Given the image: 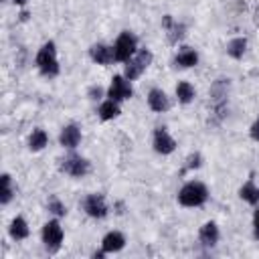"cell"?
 Segmentation results:
<instances>
[{"label":"cell","mask_w":259,"mask_h":259,"mask_svg":"<svg viewBox=\"0 0 259 259\" xmlns=\"http://www.w3.org/2000/svg\"><path fill=\"white\" fill-rule=\"evenodd\" d=\"M150 63H152V53L146 51V49L140 51L134 59L127 61V65H125V77H127V79H136V77H140L142 71H144Z\"/></svg>","instance_id":"5b68a950"},{"label":"cell","mask_w":259,"mask_h":259,"mask_svg":"<svg viewBox=\"0 0 259 259\" xmlns=\"http://www.w3.org/2000/svg\"><path fill=\"white\" fill-rule=\"evenodd\" d=\"M12 198V186H10V176L8 174H4L2 176V204H6L8 200Z\"/></svg>","instance_id":"7402d4cb"},{"label":"cell","mask_w":259,"mask_h":259,"mask_svg":"<svg viewBox=\"0 0 259 259\" xmlns=\"http://www.w3.org/2000/svg\"><path fill=\"white\" fill-rule=\"evenodd\" d=\"M148 103H150V107L154 111H166L168 105H170L168 103V97H166V93L162 89H152L150 95H148Z\"/></svg>","instance_id":"7c38bea8"},{"label":"cell","mask_w":259,"mask_h":259,"mask_svg":"<svg viewBox=\"0 0 259 259\" xmlns=\"http://www.w3.org/2000/svg\"><path fill=\"white\" fill-rule=\"evenodd\" d=\"M134 53H136V36L132 32H121L113 47L115 61H130Z\"/></svg>","instance_id":"3957f363"},{"label":"cell","mask_w":259,"mask_h":259,"mask_svg":"<svg viewBox=\"0 0 259 259\" xmlns=\"http://www.w3.org/2000/svg\"><path fill=\"white\" fill-rule=\"evenodd\" d=\"M12 2H14V4H24L26 0H12Z\"/></svg>","instance_id":"f1b7e54d"},{"label":"cell","mask_w":259,"mask_h":259,"mask_svg":"<svg viewBox=\"0 0 259 259\" xmlns=\"http://www.w3.org/2000/svg\"><path fill=\"white\" fill-rule=\"evenodd\" d=\"M99 95H101V89H99V87H93V89H91V97H93V99H97Z\"/></svg>","instance_id":"83f0119b"},{"label":"cell","mask_w":259,"mask_h":259,"mask_svg":"<svg viewBox=\"0 0 259 259\" xmlns=\"http://www.w3.org/2000/svg\"><path fill=\"white\" fill-rule=\"evenodd\" d=\"M109 97L113 101H123L132 97V87L123 77H113L111 85H109Z\"/></svg>","instance_id":"52a82bcc"},{"label":"cell","mask_w":259,"mask_h":259,"mask_svg":"<svg viewBox=\"0 0 259 259\" xmlns=\"http://www.w3.org/2000/svg\"><path fill=\"white\" fill-rule=\"evenodd\" d=\"M176 95H178V99H180L182 103H190V101L194 99V87H192L190 83L182 81V83L176 85Z\"/></svg>","instance_id":"ac0fdd59"},{"label":"cell","mask_w":259,"mask_h":259,"mask_svg":"<svg viewBox=\"0 0 259 259\" xmlns=\"http://www.w3.org/2000/svg\"><path fill=\"white\" fill-rule=\"evenodd\" d=\"M219 241V229H217V225L214 223H206V225H202V229H200V243L202 245H214Z\"/></svg>","instance_id":"5bb4252c"},{"label":"cell","mask_w":259,"mask_h":259,"mask_svg":"<svg viewBox=\"0 0 259 259\" xmlns=\"http://www.w3.org/2000/svg\"><path fill=\"white\" fill-rule=\"evenodd\" d=\"M89 53H91V59H93L95 63H99V65H107V63H111V61L115 59L113 49H109V47H105V45H93Z\"/></svg>","instance_id":"30bf717a"},{"label":"cell","mask_w":259,"mask_h":259,"mask_svg":"<svg viewBox=\"0 0 259 259\" xmlns=\"http://www.w3.org/2000/svg\"><path fill=\"white\" fill-rule=\"evenodd\" d=\"M42 241H45V247L49 249V253H55L59 251L61 247V241H63V229L57 221H49L42 229Z\"/></svg>","instance_id":"277c9868"},{"label":"cell","mask_w":259,"mask_h":259,"mask_svg":"<svg viewBox=\"0 0 259 259\" xmlns=\"http://www.w3.org/2000/svg\"><path fill=\"white\" fill-rule=\"evenodd\" d=\"M239 194H241V198L247 200L249 204H257V202H259V188H257L253 182H247V184L239 190Z\"/></svg>","instance_id":"2e32d148"},{"label":"cell","mask_w":259,"mask_h":259,"mask_svg":"<svg viewBox=\"0 0 259 259\" xmlns=\"http://www.w3.org/2000/svg\"><path fill=\"white\" fill-rule=\"evenodd\" d=\"M245 47H247V40L245 38H233L229 42V47H227V53L231 57H235V59H241L243 53H245Z\"/></svg>","instance_id":"d6986e66"},{"label":"cell","mask_w":259,"mask_h":259,"mask_svg":"<svg viewBox=\"0 0 259 259\" xmlns=\"http://www.w3.org/2000/svg\"><path fill=\"white\" fill-rule=\"evenodd\" d=\"M61 170L71 174V176H85L89 172V162L83 160L81 156H69L67 160H63Z\"/></svg>","instance_id":"8992f818"},{"label":"cell","mask_w":259,"mask_h":259,"mask_svg":"<svg viewBox=\"0 0 259 259\" xmlns=\"http://www.w3.org/2000/svg\"><path fill=\"white\" fill-rule=\"evenodd\" d=\"M251 138L259 142V117H257V119H255V123L251 125Z\"/></svg>","instance_id":"484cf974"},{"label":"cell","mask_w":259,"mask_h":259,"mask_svg":"<svg viewBox=\"0 0 259 259\" xmlns=\"http://www.w3.org/2000/svg\"><path fill=\"white\" fill-rule=\"evenodd\" d=\"M182 30H184V28H182L180 24L172 26V28H170V40H172V42H176V40H178V38L182 36Z\"/></svg>","instance_id":"cb8c5ba5"},{"label":"cell","mask_w":259,"mask_h":259,"mask_svg":"<svg viewBox=\"0 0 259 259\" xmlns=\"http://www.w3.org/2000/svg\"><path fill=\"white\" fill-rule=\"evenodd\" d=\"M59 140H61V146H65V148H75V146L79 144V140H81V132H79L77 125H67V127H63Z\"/></svg>","instance_id":"8fae6325"},{"label":"cell","mask_w":259,"mask_h":259,"mask_svg":"<svg viewBox=\"0 0 259 259\" xmlns=\"http://www.w3.org/2000/svg\"><path fill=\"white\" fill-rule=\"evenodd\" d=\"M10 235L14 237V239H24L26 235H28V227H26V223H24V219H14L12 221V225H10Z\"/></svg>","instance_id":"ffe728a7"},{"label":"cell","mask_w":259,"mask_h":259,"mask_svg":"<svg viewBox=\"0 0 259 259\" xmlns=\"http://www.w3.org/2000/svg\"><path fill=\"white\" fill-rule=\"evenodd\" d=\"M253 225H255V237H259V210L255 212V219H253Z\"/></svg>","instance_id":"4316f807"},{"label":"cell","mask_w":259,"mask_h":259,"mask_svg":"<svg viewBox=\"0 0 259 259\" xmlns=\"http://www.w3.org/2000/svg\"><path fill=\"white\" fill-rule=\"evenodd\" d=\"M49 210H51V212H55V214H59V217H63V214L67 212V208H65L57 198H53V200L49 202Z\"/></svg>","instance_id":"603a6c76"},{"label":"cell","mask_w":259,"mask_h":259,"mask_svg":"<svg viewBox=\"0 0 259 259\" xmlns=\"http://www.w3.org/2000/svg\"><path fill=\"white\" fill-rule=\"evenodd\" d=\"M47 134L42 132V130H34L32 132V136H30V140H28V144H30V150H42L45 146H47Z\"/></svg>","instance_id":"44dd1931"},{"label":"cell","mask_w":259,"mask_h":259,"mask_svg":"<svg viewBox=\"0 0 259 259\" xmlns=\"http://www.w3.org/2000/svg\"><path fill=\"white\" fill-rule=\"evenodd\" d=\"M206 196H208V192H206L204 184H200V182H188V184L182 186V190L178 194V200L184 206H198V204H202L206 200Z\"/></svg>","instance_id":"7a4b0ae2"},{"label":"cell","mask_w":259,"mask_h":259,"mask_svg":"<svg viewBox=\"0 0 259 259\" xmlns=\"http://www.w3.org/2000/svg\"><path fill=\"white\" fill-rule=\"evenodd\" d=\"M176 65H180V67H194L196 65V61H198V55H196V51H192V49H182L178 55H176Z\"/></svg>","instance_id":"9a60e30c"},{"label":"cell","mask_w":259,"mask_h":259,"mask_svg":"<svg viewBox=\"0 0 259 259\" xmlns=\"http://www.w3.org/2000/svg\"><path fill=\"white\" fill-rule=\"evenodd\" d=\"M117 115H119L117 101L109 99V101L101 103V107H99V117H101V119H113V117H117Z\"/></svg>","instance_id":"e0dca14e"},{"label":"cell","mask_w":259,"mask_h":259,"mask_svg":"<svg viewBox=\"0 0 259 259\" xmlns=\"http://www.w3.org/2000/svg\"><path fill=\"white\" fill-rule=\"evenodd\" d=\"M125 245V239H123V235L121 233H107L105 237H103V251L105 253H113V251H119L121 247Z\"/></svg>","instance_id":"4fadbf2b"},{"label":"cell","mask_w":259,"mask_h":259,"mask_svg":"<svg viewBox=\"0 0 259 259\" xmlns=\"http://www.w3.org/2000/svg\"><path fill=\"white\" fill-rule=\"evenodd\" d=\"M198 166H200V156H198V154L190 156V158H188V168H198Z\"/></svg>","instance_id":"d4e9b609"},{"label":"cell","mask_w":259,"mask_h":259,"mask_svg":"<svg viewBox=\"0 0 259 259\" xmlns=\"http://www.w3.org/2000/svg\"><path fill=\"white\" fill-rule=\"evenodd\" d=\"M36 65L40 69L42 75L47 77H55L59 73V63H57V51H55V42H47L42 45V49L36 55Z\"/></svg>","instance_id":"6da1fadb"},{"label":"cell","mask_w":259,"mask_h":259,"mask_svg":"<svg viewBox=\"0 0 259 259\" xmlns=\"http://www.w3.org/2000/svg\"><path fill=\"white\" fill-rule=\"evenodd\" d=\"M154 148H156V152H160V154H170V152L176 148V142L168 136V132H166L164 127H158L156 134H154Z\"/></svg>","instance_id":"ba28073f"},{"label":"cell","mask_w":259,"mask_h":259,"mask_svg":"<svg viewBox=\"0 0 259 259\" xmlns=\"http://www.w3.org/2000/svg\"><path fill=\"white\" fill-rule=\"evenodd\" d=\"M85 210H87V214H91V217H95V219L105 217L107 206H105L103 196H101V194H91V196H87V200H85Z\"/></svg>","instance_id":"9c48e42d"}]
</instances>
